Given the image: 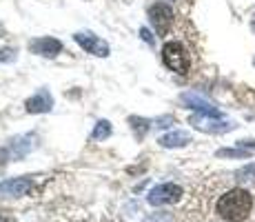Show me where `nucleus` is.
Wrapping results in <instances>:
<instances>
[{
	"instance_id": "obj_18",
	"label": "nucleus",
	"mask_w": 255,
	"mask_h": 222,
	"mask_svg": "<svg viewBox=\"0 0 255 222\" xmlns=\"http://www.w3.org/2000/svg\"><path fill=\"white\" fill-rule=\"evenodd\" d=\"M238 176H255V165H251V167H244V169L240 171Z\"/></svg>"
},
{
	"instance_id": "obj_9",
	"label": "nucleus",
	"mask_w": 255,
	"mask_h": 222,
	"mask_svg": "<svg viewBox=\"0 0 255 222\" xmlns=\"http://www.w3.org/2000/svg\"><path fill=\"white\" fill-rule=\"evenodd\" d=\"M182 102L186 107H191V109L200 111L202 116H211V118H222V113H220L218 109H215L211 102H207L204 98L195 96V93H182Z\"/></svg>"
},
{
	"instance_id": "obj_11",
	"label": "nucleus",
	"mask_w": 255,
	"mask_h": 222,
	"mask_svg": "<svg viewBox=\"0 0 255 222\" xmlns=\"http://www.w3.org/2000/svg\"><path fill=\"white\" fill-rule=\"evenodd\" d=\"M189 142H191V136L186 131H171L160 138V145L166 147V149H171V147H184Z\"/></svg>"
},
{
	"instance_id": "obj_2",
	"label": "nucleus",
	"mask_w": 255,
	"mask_h": 222,
	"mask_svg": "<svg viewBox=\"0 0 255 222\" xmlns=\"http://www.w3.org/2000/svg\"><path fill=\"white\" fill-rule=\"evenodd\" d=\"M162 60H164V65L169 67L171 71L182 73V76H184V73H189V69H191V56H189V51H186L184 44L178 42V40L164 44Z\"/></svg>"
},
{
	"instance_id": "obj_12",
	"label": "nucleus",
	"mask_w": 255,
	"mask_h": 222,
	"mask_svg": "<svg viewBox=\"0 0 255 222\" xmlns=\"http://www.w3.org/2000/svg\"><path fill=\"white\" fill-rule=\"evenodd\" d=\"M111 136V125L107 120H100L96 125V129H93V138L96 140H105V138H109Z\"/></svg>"
},
{
	"instance_id": "obj_7",
	"label": "nucleus",
	"mask_w": 255,
	"mask_h": 222,
	"mask_svg": "<svg viewBox=\"0 0 255 222\" xmlns=\"http://www.w3.org/2000/svg\"><path fill=\"white\" fill-rule=\"evenodd\" d=\"M191 122H193L195 129L209 131V133H224V131L235 129L233 122H224V120H220V118H211V116H195Z\"/></svg>"
},
{
	"instance_id": "obj_20",
	"label": "nucleus",
	"mask_w": 255,
	"mask_h": 222,
	"mask_svg": "<svg viewBox=\"0 0 255 222\" xmlns=\"http://www.w3.org/2000/svg\"><path fill=\"white\" fill-rule=\"evenodd\" d=\"M0 222H11L9 220V216H4V211H0Z\"/></svg>"
},
{
	"instance_id": "obj_6",
	"label": "nucleus",
	"mask_w": 255,
	"mask_h": 222,
	"mask_svg": "<svg viewBox=\"0 0 255 222\" xmlns=\"http://www.w3.org/2000/svg\"><path fill=\"white\" fill-rule=\"evenodd\" d=\"M76 42L80 44L82 49H85L87 53H93V56H109V44H107L105 40H100L98 36H93L91 31H80V33H76Z\"/></svg>"
},
{
	"instance_id": "obj_1",
	"label": "nucleus",
	"mask_w": 255,
	"mask_h": 222,
	"mask_svg": "<svg viewBox=\"0 0 255 222\" xmlns=\"http://www.w3.org/2000/svg\"><path fill=\"white\" fill-rule=\"evenodd\" d=\"M253 209V196L247 189H235L227 191L220 196V200L215 202V214L227 222H244L251 216Z\"/></svg>"
},
{
	"instance_id": "obj_3",
	"label": "nucleus",
	"mask_w": 255,
	"mask_h": 222,
	"mask_svg": "<svg viewBox=\"0 0 255 222\" xmlns=\"http://www.w3.org/2000/svg\"><path fill=\"white\" fill-rule=\"evenodd\" d=\"M182 187L175 185V182H162V185H155L153 189L146 196V202L153 207H162V205H173L182 198Z\"/></svg>"
},
{
	"instance_id": "obj_15",
	"label": "nucleus",
	"mask_w": 255,
	"mask_h": 222,
	"mask_svg": "<svg viewBox=\"0 0 255 222\" xmlns=\"http://www.w3.org/2000/svg\"><path fill=\"white\" fill-rule=\"evenodd\" d=\"M146 222H171V216L164 214V211H158V214L149 216V218H146Z\"/></svg>"
},
{
	"instance_id": "obj_4",
	"label": "nucleus",
	"mask_w": 255,
	"mask_h": 222,
	"mask_svg": "<svg viewBox=\"0 0 255 222\" xmlns=\"http://www.w3.org/2000/svg\"><path fill=\"white\" fill-rule=\"evenodd\" d=\"M149 20L160 36H166L169 27L173 24V9H171L166 2H155L153 7L149 9Z\"/></svg>"
},
{
	"instance_id": "obj_5",
	"label": "nucleus",
	"mask_w": 255,
	"mask_h": 222,
	"mask_svg": "<svg viewBox=\"0 0 255 222\" xmlns=\"http://www.w3.org/2000/svg\"><path fill=\"white\" fill-rule=\"evenodd\" d=\"M33 189V180L27 176L11 178V180L0 182V198H22Z\"/></svg>"
},
{
	"instance_id": "obj_14",
	"label": "nucleus",
	"mask_w": 255,
	"mask_h": 222,
	"mask_svg": "<svg viewBox=\"0 0 255 222\" xmlns=\"http://www.w3.org/2000/svg\"><path fill=\"white\" fill-rule=\"evenodd\" d=\"M129 122H131V127H133V129L138 131V136H140V138L144 136V131H146V129H149V122L142 120V118H131Z\"/></svg>"
},
{
	"instance_id": "obj_16",
	"label": "nucleus",
	"mask_w": 255,
	"mask_h": 222,
	"mask_svg": "<svg viewBox=\"0 0 255 222\" xmlns=\"http://www.w3.org/2000/svg\"><path fill=\"white\" fill-rule=\"evenodd\" d=\"M238 147H242V149H247V151H255V140H240Z\"/></svg>"
},
{
	"instance_id": "obj_17",
	"label": "nucleus",
	"mask_w": 255,
	"mask_h": 222,
	"mask_svg": "<svg viewBox=\"0 0 255 222\" xmlns=\"http://www.w3.org/2000/svg\"><path fill=\"white\" fill-rule=\"evenodd\" d=\"M11 58H16V51H11V49H2L0 51V60H11Z\"/></svg>"
},
{
	"instance_id": "obj_10",
	"label": "nucleus",
	"mask_w": 255,
	"mask_h": 222,
	"mask_svg": "<svg viewBox=\"0 0 255 222\" xmlns=\"http://www.w3.org/2000/svg\"><path fill=\"white\" fill-rule=\"evenodd\" d=\"M53 107V100L47 91H38L36 96H31L27 100V111L29 113H45Z\"/></svg>"
},
{
	"instance_id": "obj_13",
	"label": "nucleus",
	"mask_w": 255,
	"mask_h": 222,
	"mask_svg": "<svg viewBox=\"0 0 255 222\" xmlns=\"http://www.w3.org/2000/svg\"><path fill=\"white\" fill-rule=\"evenodd\" d=\"M218 156L220 158H249L251 156V151H247V149H220L218 151Z\"/></svg>"
},
{
	"instance_id": "obj_19",
	"label": "nucleus",
	"mask_w": 255,
	"mask_h": 222,
	"mask_svg": "<svg viewBox=\"0 0 255 222\" xmlns=\"http://www.w3.org/2000/svg\"><path fill=\"white\" fill-rule=\"evenodd\" d=\"M140 33H142V38H144V40H146V42H153V38H151V33H149V31H146V29H142V31H140Z\"/></svg>"
},
{
	"instance_id": "obj_8",
	"label": "nucleus",
	"mask_w": 255,
	"mask_h": 222,
	"mask_svg": "<svg viewBox=\"0 0 255 222\" xmlns=\"http://www.w3.org/2000/svg\"><path fill=\"white\" fill-rule=\"evenodd\" d=\"M29 49H31L33 53H38V56H45V58H53L60 53L62 44L60 40H56V38H36V40L29 42Z\"/></svg>"
}]
</instances>
